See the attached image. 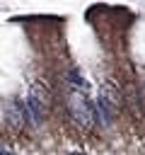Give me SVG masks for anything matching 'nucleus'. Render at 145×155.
I'll return each instance as SVG.
<instances>
[{
	"label": "nucleus",
	"instance_id": "39448f33",
	"mask_svg": "<svg viewBox=\"0 0 145 155\" xmlns=\"http://www.w3.org/2000/svg\"><path fill=\"white\" fill-rule=\"evenodd\" d=\"M68 80H70L72 85H77V87H82V90L87 87V82H85V80H82V78H80L77 73H68Z\"/></svg>",
	"mask_w": 145,
	"mask_h": 155
},
{
	"label": "nucleus",
	"instance_id": "423d86ee",
	"mask_svg": "<svg viewBox=\"0 0 145 155\" xmlns=\"http://www.w3.org/2000/svg\"><path fill=\"white\" fill-rule=\"evenodd\" d=\"M72 155H85V153H72Z\"/></svg>",
	"mask_w": 145,
	"mask_h": 155
},
{
	"label": "nucleus",
	"instance_id": "f03ea898",
	"mask_svg": "<svg viewBox=\"0 0 145 155\" xmlns=\"http://www.w3.org/2000/svg\"><path fill=\"white\" fill-rule=\"evenodd\" d=\"M48 109H51V94L48 90L36 82L29 87V94H27V116H31V121L36 126H41L48 116Z\"/></svg>",
	"mask_w": 145,
	"mask_h": 155
},
{
	"label": "nucleus",
	"instance_id": "7ed1b4c3",
	"mask_svg": "<svg viewBox=\"0 0 145 155\" xmlns=\"http://www.w3.org/2000/svg\"><path fill=\"white\" fill-rule=\"evenodd\" d=\"M68 111H70V119L77 124V126H82V128H92L94 126V107H92V102L82 94V92H72V94H68Z\"/></svg>",
	"mask_w": 145,
	"mask_h": 155
},
{
	"label": "nucleus",
	"instance_id": "20e7f679",
	"mask_svg": "<svg viewBox=\"0 0 145 155\" xmlns=\"http://www.w3.org/2000/svg\"><path fill=\"white\" fill-rule=\"evenodd\" d=\"M7 119H10V124H12L14 128H22L24 121H29L27 109L22 107V102H12V104H10V109H7Z\"/></svg>",
	"mask_w": 145,
	"mask_h": 155
},
{
	"label": "nucleus",
	"instance_id": "f257e3e1",
	"mask_svg": "<svg viewBox=\"0 0 145 155\" xmlns=\"http://www.w3.org/2000/svg\"><path fill=\"white\" fill-rule=\"evenodd\" d=\"M97 107H99L102 119H104L106 124H114V116H116V114L121 111V107H123V94H121V90H118L111 80H104V82H102Z\"/></svg>",
	"mask_w": 145,
	"mask_h": 155
}]
</instances>
